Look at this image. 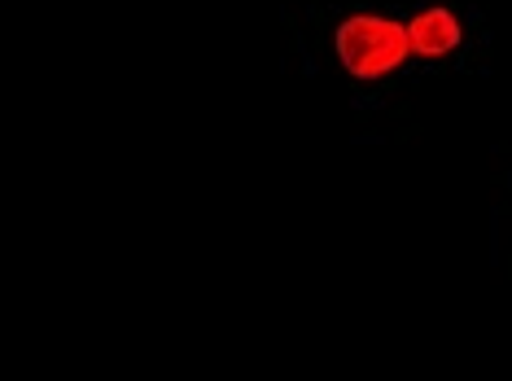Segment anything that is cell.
Here are the masks:
<instances>
[{"label":"cell","instance_id":"1","mask_svg":"<svg viewBox=\"0 0 512 381\" xmlns=\"http://www.w3.org/2000/svg\"><path fill=\"white\" fill-rule=\"evenodd\" d=\"M333 53L346 66V75L364 79V84L390 79L412 57L407 22L390 14H346L333 31Z\"/></svg>","mask_w":512,"mask_h":381},{"label":"cell","instance_id":"2","mask_svg":"<svg viewBox=\"0 0 512 381\" xmlns=\"http://www.w3.org/2000/svg\"><path fill=\"white\" fill-rule=\"evenodd\" d=\"M407 40H412V57L438 62V57H451L464 44V22L447 5H425L407 18Z\"/></svg>","mask_w":512,"mask_h":381}]
</instances>
